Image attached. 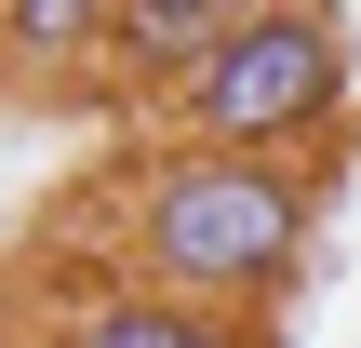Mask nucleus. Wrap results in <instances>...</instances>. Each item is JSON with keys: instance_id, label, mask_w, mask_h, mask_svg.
<instances>
[{"instance_id": "1", "label": "nucleus", "mask_w": 361, "mask_h": 348, "mask_svg": "<svg viewBox=\"0 0 361 348\" xmlns=\"http://www.w3.org/2000/svg\"><path fill=\"white\" fill-rule=\"evenodd\" d=\"M322 174L335 161H241V148H147L121 188V241H134V282L161 295H201V308H268L295 268H308V228H322Z\"/></svg>"}, {"instance_id": "2", "label": "nucleus", "mask_w": 361, "mask_h": 348, "mask_svg": "<svg viewBox=\"0 0 361 348\" xmlns=\"http://www.w3.org/2000/svg\"><path fill=\"white\" fill-rule=\"evenodd\" d=\"M348 27L322 0H268L241 13L161 107H174V148H241V161H335V121H348Z\"/></svg>"}, {"instance_id": "3", "label": "nucleus", "mask_w": 361, "mask_h": 348, "mask_svg": "<svg viewBox=\"0 0 361 348\" xmlns=\"http://www.w3.org/2000/svg\"><path fill=\"white\" fill-rule=\"evenodd\" d=\"M40 348H268L255 308H201V295H161V282H121L94 308H67Z\"/></svg>"}, {"instance_id": "4", "label": "nucleus", "mask_w": 361, "mask_h": 348, "mask_svg": "<svg viewBox=\"0 0 361 348\" xmlns=\"http://www.w3.org/2000/svg\"><path fill=\"white\" fill-rule=\"evenodd\" d=\"M241 13H268V0H121V40H107V94H174Z\"/></svg>"}, {"instance_id": "5", "label": "nucleus", "mask_w": 361, "mask_h": 348, "mask_svg": "<svg viewBox=\"0 0 361 348\" xmlns=\"http://www.w3.org/2000/svg\"><path fill=\"white\" fill-rule=\"evenodd\" d=\"M107 40H121V0H0V54L27 67H80Z\"/></svg>"}, {"instance_id": "6", "label": "nucleus", "mask_w": 361, "mask_h": 348, "mask_svg": "<svg viewBox=\"0 0 361 348\" xmlns=\"http://www.w3.org/2000/svg\"><path fill=\"white\" fill-rule=\"evenodd\" d=\"M348 67H361V40H348Z\"/></svg>"}]
</instances>
